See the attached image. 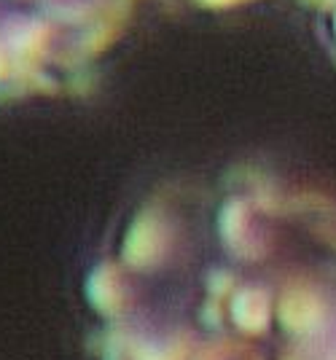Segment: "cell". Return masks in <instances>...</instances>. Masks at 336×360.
I'll return each instance as SVG.
<instances>
[{"label": "cell", "mask_w": 336, "mask_h": 360, "mask_svg": "<svg viewBox=\"0 0 336 360\" xmlns=\"http://www.w3.org/2000/svg\"><path fill=\"white\" fill-rule=\"evenodd\" d=\"M156 360H336V205L231 178L194 207Z\"/></svg>", "instance_id": "obj_1"}]
</instances>
